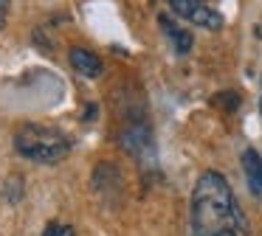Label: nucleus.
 I'll use <instances>...</instances> for the list:
<instances>
[{
	"label": "nucleus",
	"instance_id": "1",
	"mask_svg": "<svg viewBox=\"0 0 262 236\" xmlns=\"http://www.w3.org/2000/svg\"><path fill=\"white\" fill-rule=\"evenodd\" d=\"M189 225L192 236H248V219L228 180L217 169H206L194 183Z\"/></svg>",
	"mask_w": 262,
	"mask_h": 236
},
{
	"label": "nucleus",
	"instance_id": "2",
	"mask_svg": "<svg viewBox=\"0 0 262 236\" xmlns=\"http://www.w3.org/2000/svg\"><path fill=\"white\" fill-rule=\"evenodd\" d=\"M71 149H74V140L51 124L29 121L14 132V152L31 163L54 166V163L65 160L71 155Z\"/></svg>",
	"mask_w": 262,
	"mask_h": 236
},
{
	"label": "nucleus",
	"instance_id": "3",
	"mask_svg": "<svg viewBox=\"0 0 262 236\" xmlns=\"http://www.w3.org/2000/svg\"><path fill=\"white\" fill-rule=\"evenodd\" d=\"M172 9V14L181 17V20L192 22V26L198 28H206V31H220L223 26H226V20H223V14L217 9H211L209 3H203V0H166Z\"/></svg>",
	"mask_w": 262,
	"mask_h": 236
},
{
	"label": "nucleus",
	"instance_id": "4",
	"mask_svg": "<svg viewBox=\"0 0 262 236\" xmlns=\"http://www.w3.org/2000/svg\"><path fill=\"white\" fill-rule=\"evenodd\" d=\"M158 26H161L164 37L169 39L172 51H175L178 56H186L189 51H192L194 37H192V31H189L186 26H181V17L169 14V11H158Z\"/></svg>",
	"mask_w": 262,
	"mask_h": 236
},
{
	"label": "nucleus",
	"instance_id": "5",
	"mask_svg": "<svg viewBox=\"0 0 262 236\" xmlns=\"http://www.w3.org/2000/svg\"><path fill=\"white\" fill-rule=\"evenodd\" d=\"M68 62L76 73H82L85 79H99L104 73V65L91 48H82V45H71L68 48Z\"/></svg>",
	"mask_w": 262,
	"mask_h": 236
},
{
	"label": "nucleus",
	"instance_id": "6",
	"mask_svg": "<svg viewBox=\"0 0 262 236\" xmlns=\"http://www.w3.org/2000/svg\"><path fill=\"white\" fill-rule=\"evenodd\" d=\"M239 163H243V174H245V183H248V191L254 197H262V155L254 146H248L239 155Z\"/></svg>",
	"mask_w": 262,
	"mask_h": 236
},
{
	"label": "nucleus",
	"instance_id": "7",
	"mask_svg": "<svg viewBox=\"0 0 262 236\" xmlns=\"http://www.w3.org/2000/svg\"><path fill=\"white\" fill-rule=\"evenodd\" d=\"M0 194L6 197L9 202H17V200H23V177H9L6 183L0 185Z\"/></svg>",
	"mask_w": 262,
	"mask_h": 236
},
{
	"label": "nucleus",
	"instance_id": "8",
	"mask_svg": "<svg viewBox=\"0 0 262 236\" xmlns=\"http://www.w3.org/2000/svg\"><path fill=\"white\" fill-rule=\"evenodd\" d=\"M239 93H234V90H226V93H217L214 99H211V104L214 107H220V110H226V112H234L239 107Z\"/></svg>",
	"mask_w": 262,
	"mask_h": 236
},
{
	"label": "nucleus",
	"instance_id": "9",
	"mask_svg": "<svg viewBox=\"0 0 262 236\" xmlns=\"http://www.w3.org/2000/svg\"><path fill=\"white\" fill-rule=\"evenodd\" d=\"M42 236H74V228L71 225H62V222H48Z\"/></svg>",
	"mask_w": 262,
	"mask_h": 236
},
{
	"label": "nucleus",
	"instance_id": "10",
	"mask_svg": "<svg viewBox=\"0 0 262 236\" xmlns=\"http://www.w3.org/2000/svg\"><path fill=\"white\" fill-rule=\"evenodd\" d=\"M6 9H9V0H0V14H6Z\"/></svg>",
	"mask_w": 262,
	"mask_h": 236
},
{
	"label": "nucleus",
	"instance_id": "11",
	"mask_svg": "<svg viewBox=\"0 0 262 236\" xmlns=\"http://www.w3.org/2000/svg\"><path fill=\"white\" fill-rule=\"evenodd\" d=\"M256 37H262V22H259V26H256Z\"/></svg>",
	"mask_w": 262,
	"mask_h": 236
},
{
	"label": "nucleus",
	"instance_id": "12",
	"mask_svg": "<svg viewBox=\"0 0 262 236\" xmlns=\"http://www.w3.org/2000/svg\"><path fill=\"white\" fill-rule=\"evenodd\" d=\"M259 112H262V96H259Z\"/></svg>",
	"mask_w": 262,
	"mask_h": 236
}]
</instances>
